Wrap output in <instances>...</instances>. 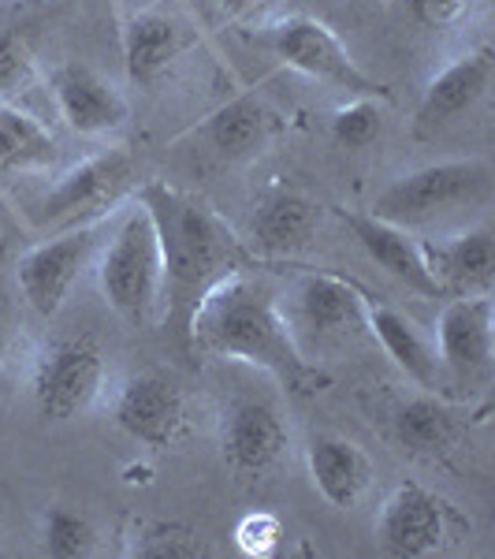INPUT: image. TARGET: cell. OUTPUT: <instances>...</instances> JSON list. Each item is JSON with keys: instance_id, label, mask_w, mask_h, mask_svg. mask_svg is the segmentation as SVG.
Listing matches in <instances>:
<instances>
[{"instance_id": "obj_7", "label": "cell", "mask_w": 495, "mask_h": 559, "mask_svg": "<svg viewBox=\"0 0 495 559\" xmlns=\"http://www.w3.org/2000/svg\"><path fill=\"white\" fill-rule=\"evenodd\" d=\"M105 239H108L105 224H86V228L68 231V236L26 250L20 258V269H15V280H20L26 302L41 318H57L64 310L71 287L79 284V276L86 273V265L94 261L97 250L105 247Z\"/></svg>"}, {"instance_id": "obj_31", "label": "cell", "mask_w": 495, "mask_h": 559, "mask_svg": "<svg viewBox=\"0 0 495 559\" xmlns=\"http://www.w3.org/2000/svg\"><path fill=\"white\" fill-rule=\"evenodd\" d=\"M257 0H220V8H224V15H246L250 8H254Z\"/></svg>"}, {"instance_id": "obj_25", "label": "cell", "mask_w": 495, "mask_h": 559, "mask_svg": "<svg viewBox=\"0 0 495 559\" xmlns=\"http://www.w3.org/2000/svg\"><path fill=\"white\" fill-rule=\"evenodd\" d=\"M131 556L142 559H194L209 556L205 540L197 530L183 526V522H149L138 530V540L131 545Z\"/></svg>"}, {"instance_id": "obj_1", "label": "cell", "mask_w": 495, "mask_h": 559, "mask_svg": "<svg viewBox=\"0 0 495 559\" xmlns=\"http://www.w3.org/2000/svg\"><path fill=\"white\" fill-rule=\"evenodd\" d=\"M183 332L197 355L257 366L299 395L328 388V373H321L302 355L299 336L291 332V321L276 302L273 287L250 276L246 269L213 284L194 306Z\"/></svg>"}, {"instance_id": "obj_6", "label": "cell", "mask_w": 495, "mask_h": 559, "mask_svg": "<svg viewBox=\"0 0 495 559\" xmlns=\"http://www.w3.org/2000/svg\"><path fill=\"white\" fill-rule=\"evenodd\" d=\"M105 388V355L89 336L57 340L34 366V407L49 421H71L97 403Z\"/></svg>"}, {"instance_id": "obj_28", "label": "cell", "mask_w": 495, "mask_h": 559, "mask_svg": "<svg viewBox=\"0 0 495 559\" xmlns=\"http://www.w3.org/2000/svg\"><path fill=\"white\" fill-rule=\"evenodd\" d=\"M38 79L34 57L20 34H0V105H12Z\"/></svg>"}, {"instance_id": "obj_5", "label": "cell", "mask_w": 495, "mask_h": 559, "mask_svg": "<svg viewBox=\"0 0 495 559\" xmlns=\"http://www.w3.org/2000/svg\"><path fill=\"white\" fill-rule=\"evenodd\" d=\"M273 57H280L287 68L302 71L310 79H321V83L347 90L354 97H373V102H388L391 90L376 79H369L362 68L350 60V52L343 49V41L328 31L321 20H310V15H291V20H280L276 26H268L257 38Z\"/></svg>"}, {"instance_id": "obj_17", "label": "cell", "mask_w": 495, "mask_h": 559, "mask_svg": "<svg viewBox=\"0 0 495 559\" xmlns=\"http://www.w3.org/2000/svg\"><path fill=\"white\" fill-rule=\"evenodd\" d=\"M492 75H495L492 49H473V52H466V57L451 60V64L425 86L418 120L444 123V120H455V116L470 112V108L488 94Z\"/></svg>"}, {"instance_id": "obj_24", "label": "cell", "mask_w": 495, "mask_h": 559, "mask_svg": "<svg viewBox=\"0 0 495 559\" xmlns=\"http://www.w3.org/2000/svg\"><path fill=\"white\" fill-rule=\"evenodd\" d=\"M57 160V142L15 105H0V173H31Z\"/></svg>"}, {"instance_id": "obj_19", "label": "cell", "mask_w": 495, "mask_h": 559, "mask_svg": "<svg viewBox=\"0 0 495 559\" xmlns=\"http://www.w3.org/2000/svg\"><path fill=\"white\" fill-rule=\"evenodd\" d=\"M432 276L444 292H488L495 276V239L488 228H473L466 236H455L436 247H421Z\"/></svg>"}, {"instance_id": "obj_2", "label": "cell", "mask_w": 495, "mask_h": 559, "mask_svg": "<svg viewBox=\"0 0 495 559\" xmlns=\"http://www.w3.org/2000/svg\"><path fill=\"white\" fill-rule=\"evenodd\" d=\"M138 205L153 216L165 261V321L186 329L194 306L213 284L239 273L250 261L246 247L224 216H216L202 198L183 194L176 187L153 183L138 187Z\"/></svg>"}, {"instance_id": "obj_20", "label": "cell", "mask_w": 495, "mask_h": 559, "mask_svg": "<svg viewBox=\"0 0 495 559\" xmlns=\"http://www.w3.org/2000/svg\"><path fill=\"white\" fill-rule=\"evenodd\" d=\"M365 329L376 336V344L388 350V358L410 381H418L421 388L436 392L439 388V358L436 350L428 347V340L418 332V324L410 318H402L399 310L381 302H369L365 306Z\"/></svg>"}, {"instance_id": "obj_13", "label": "cell", "mask_w": 495, "mask_h": 559, "mask_svg": "<svg viewBox=\"0 0 495 559\" xmlns=\"http://www.w3.org/2000/svg\"><path fill=\"white\" fill-rule=\"evenodd\" d=\"M339 216H343L347 228L354 231V239L365 247V254L373 258L391 280L407 284L410 292L425 295V299H439V295H444V287H439V280L432 276V269L425 261V250H421V242H413L407 236V228L381 221V216H373V213L339 210Z\"/></svg>"}, {"instance_id": "obj_26", "label": "cell", "mask_w": 495, "mask_h": 559, "mask_svg": "<svg viewBox=\"0 0 495 559\" xmlns=\"http://www.w3.org/2000/svg\"><path fill=\"white\" fill-rule=\"evenodd\" d=\"M94 526L89 519H83L79 511H68V508H49L45 515V526H41V545L49 556L57 559H79V556H89L94 552Z\"/></svg>"}, {"instance_id": "obj_29", "label": "cell", "mask_w": 495, "mask_h": 559, "mask_svg": "<svg viewBox=\"0 0 495 559\" xmlns=\"http://www.w3.org/2000/svg\"><path fill=\"white\" fill-rule=\"evenodd\" d=\"M236 545H239V552L250 559L276 556L283 545V522L276 519L273 511H250L236 526Z\"/></svg>"}, {"instance_id": "obj_16", "label": "cell", "mask_w": 495, "mask_h": 559, "mask_svg": "<svg viewBox=\"0 0 495 559\" xmlns=\"http://www.w3.org/2000/svg\"><path fill=\"white\" fill-rule=\"evenodd\" d=\"M305 463H310L313 489L321 492V500L339 511L358 508L373 485V459L339 432H317L310 440Z\"/></svg>"}, {"instance_id": "obj_9", "label": "cell", "mask_w": 495, "mask_h": 559, "mask_svg": "<svg viewBox=\"0 0 495 559\" xmlns=\"http://www.w3.org/2000/svg\"><path fill=\"white\" fill-rule=\"evenodd\" d=\"M220 448L224 463L239 477H265L283 463L287 448H291V429L273 403L242 400L224 411Z\"/></svg>"}, {"instance_id": "obj_8", "label": "cell", "mask_w": 495, "mask_h": 559, "mask_svg": "<svg viewBox=\"0 0 495 559\" xmlns=\"http://www.w3.org/2000/svg\"><path fill=\"white\" fill-rule=\"evenodd\" d=\"M116 426L146 448H172L186 432V395L172 377L138 373L116 395Z\"/></svg>"}, {"instance_id": "obj_32", "label": "cell", "mask_w": 495, "mask_h": 559, "mask_svg": "<svg viewBox=\"0 0 495 559\" xmlns=\"http://www.w3.org/2000/svg\"><path fill=\"white\" fill-rule=\"evenodd\" d=\"M4 355H8V329H4V321H0V366H4Z\"/></svg>"}, {"instance_id": "obj_30", "label": "cell", "mask_w": 495, "mask_h": 559, "mask_svg": "<svg viewBox=\"0 0 495 559\" xmlns=\"http://www.w3.org/2000/svg\"><path fill=\"white\" fill-rule=\"evenodd\" d=\"M470 0H410V12L425 26H451L466 15Z\"/></svg>"}, {"instance_id": "obj_18", "label": "cell", "mask_w": 495, "mask_h": 559, "mask_svg": "<svg viewBox=\"0 0 495 559\" xmlns=\"http://www.w3.org/2000/svg\"><path fill=\"white\" fill-rule=\"evenodd\" d=\"M183 31L160 12L131 15L123 26V64L134 86H157L183 57Z\"/></svg>"}, {"instance_id": "obj_11", "label": "cell", "mask_w": 495, "mask_h": 559, "mask_svg": "<svg viewBox=\"0 0 495 559\" xmlns=\"http://www.w3.org/2000/svg\"><path fill=\"white\" fill-rule=\"evenodd\" d=\"M52 94H57V108L64 116V123L83 139H101V134L120 131L131 116L120 90L105 75H97L89 64H79V60L57 68Z\"/></svg>"}, {"instance_id": "obj_10", "label": "cell", "mask_w": 495, "mask_h": 559, "mask_svg": "<svg viewBox=\"0 0 495 559\" xmlns=\"http://www.w3.org/2000/svg\"><path fill=\"white\" fill-rule=\"evenodd\" d=\"M447 522L451 511L436 492L421 489L418 481H402L381 508V522H376V537L391 556L421 559L444 548Z\"/></svg>"}, {"instance_id": "obj_4", "label": "cell", "mask_w": 495, "mask_h": 559, "mask_svg": "<svg viewBox=\"0 0 495 559\" xmlns=\"http://www.w3.org/2000/svg\"><path fill=\"white\" fill-rule=\"evenodd\" d=\"M492 191V165L488 160H444L418 173L395 179V183L376 198L373 216L399 228L410 224H428L432 216H444L466 205L484 202Z\"/></svg>"}, {"instance_id": "obj_14", "label": "cell", "mask_w": 495, "mask_h": 559, "mask_svg": "<svg viewBox=\"0 0 495 559\" xmlns=\"http://www.w3.org/2000/svg\"><path fill=\"white\" fill-rule=\"evenodd\" d=\"M492 299L488 295H466L444 306L439 313V362L455 377H484L492 366Z\"/></svg>"}, {"instance_id": "obj_27", "label": "cell", "mask_w": 495, "mask_h": 559, "mask_svg": "<svg viewBox=\"0 0 495 559\" xmlns=\"http://www.w3.org/2000/svg\"><path fill=\"white\" fill-rule=\"evenodd\" d=\"M381 131H384V112L373 97H354V102L331 116V134L350 150L369 146L373 139H381Z\"/></svg>"}, {"instance_id": "obj_22", "label": "cell", "mask_w": 495, "mask_h": 559, "mask_svg": "<svg viewBox=\"0 0 495 559\" xmlns=\"http://www.w3.org/2000/svg\"><path fill=\"white\" fill-rule=\"evenodd\" d=\"M205 134H209L213 150L220 157L239 160L265 150V142L273 139V116L257 97H236L220 112H213V120L205 123Z\"/></svg>"}, {"instance_id": "obj_23", "label": "cell", "mask_w": 495, "mask_h": 559, "mask_svg": "<svg viewBox=\"0 0 495 559\" xmlns=\"http://www.w3.org/2000/svg\"><path fill=\"white\" fill-rule=\"evenodd\" d=\"M395 437L413 455H444L458 440V414L436 395H413L395 411Z\"/></svg>"}, {"instance_id": "obj_21", "label": "cell", "mask_w": 495, "mask_h": 559, "mask_svg": "<svg viewBox=\"0 0 495 559\" xmlns=\"http://www.w3.org/2000/svg\"><path fill=\"white\" fill-rule=\"evenodd\" d=\"M313 231H317V205L302 194L280 191L261 202L254 213V239L257 250L268 258H287L310 247Z\"/></svg>"}, {"instance_id": "obj_15", "label": "cell", "mask_w": 495, "mask_h": 559, "mask_svg": "<svg viewBox=\"0 0 495 559\" xmlns=\"http://www.w3.org/2000/svg\"><path fill=\"white\" fill-rule=\"evenodd\" d=\"M369 299L354 284L328 273H310L294 292V321L317 340H347L365 329Z\"/></svg>"}, {"instance_id": "obj_3", "label": "cell", "mask_w": 495, "mask_h": 559, "mask_svg": "<svg viewBox=\"0 0 495 559\" xmlns=\"http://www.w3.org/2000/svg\"><path fill=\"white\" fill-rule=\"evenodd\" d=\"M97 280H101L105 302L131 324L149 321L157 306L165 302L160 239L157 228H153V216L142 205L123 216V224L105 242Z\"/></svg>"}, {"instance_id": "obj_12", "label": "cell", "mask_w": 495, "mask_h": 559, "mask_svg": "<svg viewBox=\"0 0 495 559\" xmlns=\"http://www.w3.org/2000/svg\"><path fill=\"white\" fill-rule=\"evenodd\" d=\"M131 179V157L123 150H105L94 157L79 160L75 168H68L57 179L49 194L41 202L45 221H75L83 213H97L105 205H112L123 194Z\"/></svg>"}]
</instances>
